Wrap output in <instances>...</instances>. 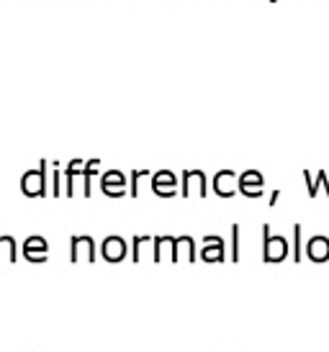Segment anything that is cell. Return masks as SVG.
<instances>
[{
  "instance_id": "cell-14",
  "label": "cell",
  "mask_w": 329,
  "mask_h": 352,
  "mask_svg": "<svg viewBox=\"0 0 329 352\" xmlns=\"http://www.w3.org/2000/svg\"><path fill=\"white\" fill-rule=\"evenodd\" d=\"M155 245V263H162V260H173V247H175V236H155L152 239Z\"/></svg>"
},
{
  "instance_id": "cell-17",
  "label": "cell",
  "mask_w": 329,
  "mask_h": 352,
  "mask_svg": "<svg viewBox=\"0 0 329 352\" xmlns=\"http://www.w3.org/2000/svg\"><path fill=\"white\" fill-rule=\"evenodd\" d=\"M98 167H100V162L93 160V162H87L85 170H83V177H85V196H90V177H93V173H96Z\"/></svg>"
},
{
  "instance_id": "cell-6",
  "label": "cell",
  "mask_w": 329,
  "mask_h": 352,
  "mask_svg": "<svg viewBox=\"0 0 329 352\" xmlns=\"http://www.w3.org/2000/svg\"><path fill=\"white\" fill-rule=\"evenodd\" d=\"M152 190L162 198L175 196V190H178V177H175V173H170V170L155 173V175H152Z\"/></svg>"
},
{
  "instance_id": "cell-3",
  "label": "cell",
  "mask_w": 329,
  "mask_h": 352,
  "mask_svg": "<svg viewBox=\"0 0 329 352\" xmlns=\"http://www.w3.org/2000/svg\"><path fill=\"white\" fill-rule=\"evenodd\" d=\"M70 260L72 263H93L96 260V242H93V236H72L70 239Z\"/></svg>"
},
{
  "instance_id": "cell-11",
  "label": "cell",
  "mask_w": 329,
  "mask_h": 352,
  "mask_svg": "<svg viewBox=\"0 0 329 352\" xmlns=\"http://www.w3.org/2000/svg\"><path fill=\"white\" fill-rule=\"evenodd\" d=\"M124 186H126V177H124V173H118V170H111V173H106V175L100 177V188H103L106 196L121 198L126 193Z\"/></svg>"
},
{
  "instance_id": "cell-8",
  "label": "cell",
  "mask_w": 329,
  "mask_h": 352,
  "mask_svg": "<svg viewBox=\"0 0 329 352\" xmlns=\"http://www.w3.org/2000/svg\"><path fill=\"white\" fill-rule=\"evenodd\" d=\"M100 254H103L106 263H121L126 257V239L124 236H106L103 247H100Z\"/></svg>"
},
{
  "instance_id": "cell-13",
  "label": "cell",
  "mask_w": 329,
  "mask_h": 352,
  "mask_svg": "<svg viewBox=\"0 0 329 352\" xmlns=\"http://www.w3.org/2000/svg\"><path fill=\"white\" fill-rule=\"evenodd\" d=\"M195 263V242L193 236H178L173 247V263Z\"/></svg>"
},
{
  "instance_id": "cell-19",
  "label": "cell",
  "mask_w": 329,
  "mask_h": 352,
  "mask_svg": "<svg viewBox=\"0 0 329 352\" xmlns=\"http://www.w3.org/2000/svg\"><path fill=\"white\" fill-rule=\"evenodd\" d=\"M240 260V226H232V263Z\"/></svg>"
},
{
  "instance_id": "cell-12",
  "label": "cell",
  "mask_w": 329,
  "mask_h": 352,
  "mask_svg": "<svg viewBox=\"0 0 329 352\" xmlns=\"http://www.w3.org/2000/svg\"><path fill=\"white\" fill-rule=\"evenodd\" d=\"M306 254H309L311 263H327L329 260V236L317 234L309 239L306 245Z\"/></svg>"
},
{
  "instance_id": "cell-2",
  "label": "cell",
  "mask_w": 329,
  "mask_h": 352,
  "mask_svg": "<svg viewBox=\"0 0 329 352\" xmlns=\"http://www.w3.org/2000/svg\"><path fill=\"white\" fill-rule=\"evenodd\" d=\"M262 234H265V245H262V260L265 263H283L286 254H288V242L281 234H273L270 226H262Z\"/></svg>"
},
{
  "instance_id": "cell-4",
  "label": "cell",
  "mask_w": 329,
  "mask_h": 352,
  "mask_svg": "<svg viewBox=\"0 0 329 352\" xmlns=\"http://www.w3.org/2000/svg\"><path fill=\"white\" fill-rule=\"evenodd\" d=\"M237 190L247 198H260L262 196V186H265V177L257 170H244L242 175L237 177Z\"/></svg>"
},
{
  "instance_id": "cell-15",
  "label": "cell",
  "mask_w": 329,
  "mask_h": 352,
  "mask_svg": "<svg viewBox=\"0 0 329 352\" xmlns=\"http://www.w3.org/2000/svg\"><path fill=\"white\" fill-rule=\"evenodd\" d=\"M16 263V242L10 234H0V263Z\"/></svg>"
},
{
  "instance_id": "cell-18",
  "label": "cell",
  "mask_w": 329,
  "mask_h": 352,
  "mask_svg": "<svg viewBox=\"0 0 329 352\" xmlns=\"http://www.w3.org/2000/svg\"><path fill=\"white\" fill-rule=\"evenodd\" d=\"M149 242H152V236H147V234L136 236V239H134V263H139V260H142V247L149 245Z\"/></svg>"
},
{
  "instance_id": "cell-9",
  "label": "cell",
  "mask_w": 329,
  "mask_h": 352,
  "mask_svg": "<svg viewBox=\"0 0 329 352\" xmlns=\"http://www.w3.org/2000/svg\"><path fill=\"white\" fill-rule=\"evenodd\" d=\"M47 252H49V245L44 236H29L23 242V257L29 263H47Z\"/></svg>"
},
{
  "instance_id": "cell-20",
  "label": "cell",
  "mask_w": 329,
  "mask_h": 352,
  "mask_svg": "<svg viewBox=\"0 0 329 352\" xmlns=\"http://www.w3.org/2000/svg\"><path fill=\"white\" fill-rule=\"evenodd\" d=\"M293 260H301V226H293Z\"/></svg>"
},
{
  "instance_id": "cell-16",
  "label": "cell",
  "mask_w": 329,
  "mask_h": 352,
  "mask_svg": "<svg viewBox=\"0 0 329 352\" xmlns=\"http://www.w3.org/2000/svg\"><path fill=\"white\" fill-rule=\"evenodd\" d=\"M80 170H83L80 160H72L67 165V173H65V177H67V196H72V190H75V177L80 175Z\"/></svg>"
},
{
  "instance_id": "cell-1",
  "label": "cell",
  "mask_w": 329,
  "mask_h": 352,
  "mask_svg": "<svg viewBox=\"0 0 329 352\" xmlns=\"http://www.w3.org/2000/svg\"><path fill=\"white\" fill-rule=\"evenodd\" d=\"M21 190L29 198H41L47 196V162H41L36 170H29L21 177Z\"/></svg>"
},
{
  "instance_id": "cell-10",
  "label": "cell",
  "mask_w": 329,
  "mask_h": 352,
  "mask_svg": "<svg viewBox=\"0 0 329 352\" xmlns=\"http://www.w3.org/2000/svg\"><path fill=\"white\" fill-rule=\"evenodd\" d=\"M237 173H232V170H222V173H216V177H213V190H216V196L222 198H229L237 193Z\"/></svg>"
},
{
  "instance_id": "cell-5",
  "label": "cell",
  "mask_w": 329,
  "mask_h": 352,
  "mask_svg": "<svg viewBox=\"0 0 329 352\" xmlns=\"http://www.w3.org/2000/svg\"><path fill=\"white\" fill-rule=\"evenodd\" d=\"M201 260L204 263H224L226 260V247H224L222 236H204V250H201Z\"/></svg>"
},
{
  "instance_id": "cell-7",
  "label": "cell",
  "mask_w": 329,
  "mask_h": 352,
  "mask_svg": "<svg viewBox=\"0 0 329 352\" xmlns=\"http://www.w3.org/2000/svg\"><path fill=\"white\" fill-rule=\"evenodd\" d=\"M206 196V175L201 170H185L183 173V196Z\"/></svg>"
}]
</instances>
